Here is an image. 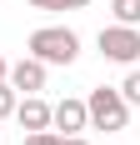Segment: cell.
I'll return each instance as SVG.
<instances>
[{
    "label": "cell",
    "instance_id": "1",
    "mask_svg": "<svg viewBox=\"0 0 140 145\" xmlns=\"http://www.w3.org/2000/svg\"><path fill=\"white\" fill-rule=\"evenodd\" d=\"M25 55H35L40 65H75L80 60V35L70 25H40L25 40Z\"/></svg>",
    "mask_w": 140,
    "mask_h": 145
},
{
    "label": "cell",
    "instance_id": "2",
    "mask_svg": "<svg viewBox=\"0 0 140 145\" xmlns=\"http://www.w3.org/2000/svg\"><path fill=\"white\" fill-rule=\"evenodd\" d=\"M85 115H90V130H125L130 120V105L125 95H120V85H95L90 95H85Z\"/></svg>",
    "mask_w": 140,
    "mask_h": 145
},
{
    "label": "cell",
    "instance_id": "3",
    "mask_svg": "<svg viewBox=\"0 0 140 145\" xmlns=\"http://www.w3.org/2000/svg\"><path fill=\"white\" fill-rule=\"evenodd\" d=\"M95 45H100V55L115 60V65H135L140 60V25H105L95 35Z\"/></svg>",
    "mask_w": 140,
    "mask_h": 145
},
{
    "label": "cell",
    "instance_id": "4",
    "mask_svg": "<svg viewBox=\"0 0 140 145\" xmlns=\"http://www.w3.org/2000/svg\"><path fill=\"white\" fill-rule=\"evenodd\" d=\"M45 70H50V65H40L35 55H20L10 70H5V80H10L15 95H40L45 90Z\"/></svg>",
    "mask_w": 140,
    "mask_h": 145
},
{
    "label": "cell",
    "instance_id": "5",
    "mask_svg": "<svg viewBox=\"0 0 140 145\" xmlns=\"http://www.w3.org/2000/svg\"><path fill=\"white\" fill-rule=\"evenodd\" d=\"M50 130H55V135L90 130V115H85V100H80V95H65L60 105H50Z\"/></svg>",
    "mask_w": 140,
    "mask_h": 145
},
{
    "label": "cell",
    "instance_id": "6",
    "mask_svg": "<svg viewBox=\"0 0 140 145\" xmlns=\"http://www.w3.org/2000/svg\"><path fill=\"white\" fill-rule=\"evenodd\" d=\"M15 120H20V130H50V105L40 100V95H20L15 100Z\"/></svg>",
    "mask_w": 140,
    "mask_h": 145
},
{
    "label": "cell",
    "instance_id": "7",
    "mask_svg": "<svg viewBox=\"0 0 140 145\" xmlns=\"http://www.w3.org/2000/svg\"><path fill=\"white\" fill-rule=\"evenodd\" d=\"M115 25H140V0H110Z\"/></svg>",
    "mask_w": 140,
    "mask_h": 145
},
{
    "label": "cell",
    "instance_id": "8",
    "mask_svg": "<svg viewBox=\"0 0 140 145\" xmlns=\"http://www.w3.org/2000/svg\"><path fill=\"white\" fill-rule=\"evenodd\" d=\"M120 95H125V105H140V65H130L125 85H120Z\"/></svg>",
    "mask_w": 140,
    "mask_h": 145
},
{
    "label": "cell",
    "instance_id": "9",
    "mask_svg": "<svg viewBox=\"0 0 140 145\" xmlns=\"http://www.w3.org/2000/svg\"><path fill=\"white\" fill-rule=\"evenodd\" d=\"M20 145H65V135H55V130H30Z\"/></svg>",
    "mask_w": 140,
    "mask_h": 145
},
{
    "label": "cell",
    "instance_id": "10",
    "mask_svg": "<svg viewBox=\"0 0 140 145\" xmlns=\"http://www.w3.org/2000/svg\"><path fill=\"white\" fill-rule=\"evenodd\" d=\"M15 100H20V95L10 90V80H0V120H5V115H15Z\"/></svg>",
    "mask_w": 140,
    "mask_h": 145
},
{
    "label": "cell",
    "instance_id": "11",
    "mask_svg": "<svg viewBox=\"0 0 140 145\" xmlns=\"http://www.w3.org/2000/svg\"><path fill=\"white\" fill-rule=\"evenodd\" d=\"M35 10H60V0H30Z\"/></svg>",
    "mask_w": 140,
    "mask_h": 145
},
{
    "label": "cell",
    "instance_id": "12",
    "mask_svg": "<svg viewBox=\"0 0 140 145\" xmlns=\"http://www.w3.org/2000/svg\"><path fill=\"white\" fill-rule=\"evenodd\" d=\"M90 0H60V10H85Z\"/></svg>",
    "mask_w": 140,
    "mask_h": 145
},
{
    "label": "cell",
    "instance_id": "13",
    "mask_svg": "<svg viewBox=\"0 0 140 145\" xmlns=\"http://www.w3.org/2000/svg\"><path fill=\"white\" fill-rule=\"evenodd\" d=\"M65 145H90V140H85V135H65Z\"/></svg>",
    "mask_w": 140,
    "mask_h": 145
},
{
    "label": "cell",
    "instance_id": "14",
    "mask_svg": "<svg viewBox=\"0 0 140 145\" xmlns=\"http://www.w3.org/2000/svg\"><path fill=\"white\" fill-rule=\"evenodd\" d=\"M5 70H10V60H5V55H0V80H5Z\"/></svg>",
    "mask_w": 140,
    "mask_h": 145
}]
</instances>
